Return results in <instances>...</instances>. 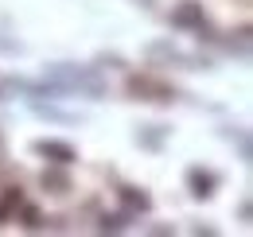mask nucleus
<instances>
[{
  "instance_id": "obj_2",
  "label": "nucleus",
  "mask_w": 253,
  "mask_h": 237,
  "mask_svg": "<svg viewBox=\"0 0 253 237\" xmlns=\"http://www.w3.org/2000/svg\"><path fill=\"white\" fill-rule=\"evenodd\" d=\"M168 20H171V28H179V31H207V12H203L199 0H183V4H175Z\"/></svg>"
},
{
  "instance_id": "obj_4",
  "label": "nucleus",
  "mask_w": 253,
  "mask_h": 237,
  "mask_svg": "<svg viewBox=\"0 0 253 237\" xmlns=\"http://www.w3.org/2000/svg\"><path fill=\"white\" fill-rule=\"evenodd\" d=\"M218 183H222L218 171H211V167H191L187 171V191L195 195V198H211Z\"/></svg>"
},
{
  "instance_id": "obj_7",
  "label": "nucleus",
  "mask_w": 253,
  "mask_h": 237,
  "mask_svg": "<svg viewBox=\"0 0 253 237\" xmlns=\"http://www.w3.org/2000/svg\"><path fill=\"white\" fill-rule=\"evenodd\" d=\"M24 218H28V222H24V226H28V230H35V226H39V222H43V218H39V210H24Z\"/></svg>"
},
{
  "instance_id": "obj_5",
  "label": "nucleus",
  "mask_w": 253,
  "mask_h": 237,
  "mask_svg": "<svg viewBox=\"0 0 253 237\" xmlns=\"http://www.w3.org/2000/svg\"><path fill=\"white\" fill-rule=\"evenodd\" d=\"M121 202H125L128 210H148L152 206V198H148L140 187H121Z\"/></svg>"
},
{
  "instance_id": "obj_6",
  "label": "nucleus",
  "mask_w": 253,
  "mask_h": 237,
  "mask_svg": "<svg viewBox=\"0 0 253 237\" xmlns=\"http://www.w3.org/2000/svg\"><path fill=\"white\" fill-rule=\"evenodd\" d=\"M43 187H51V195H66L70 191V175H63V171H43Z\"/></svg>"
},
{
  "instance_id": "obj_1",
  "label": "nucleus",
  "mask_w": 253,
  "mask_h": 237,
  "mask_svg": "<svg viewBox=\"0 0 253 237\" xmlns=\"http://www.w3.org/2000/svg\"><path fill=\"white\" fill-rule=\"evenodd\" d=\"M125 93L132 101H160V105L175 101V86H168V82L156 78V74H128Z\"/></svg>"
},
{
  "instance_id": "obj_3",
  "label": "nucleus",
  "mask_w": 253,
  "mask_h": 237,
  "mask_svg": "<svg viewBox=\"0 0 253 237\" xmlns=\"http://www.w3.org/2000/svg\"><path fill=\"white\" fill-rule=\"evenodd\" d=\"M32 152L43 156V159H51V163H59V167H70V163L78 159V152L70 148V144H63V140H35Z\"/></svg>"
}]
</instances>
